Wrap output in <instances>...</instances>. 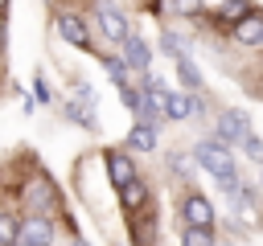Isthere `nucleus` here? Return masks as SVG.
<instances>
[{"instance_id":"obj_1","label":"nucleus","mask_w":263,"mask_h":246,"mask_svg":"<svg viewBox=\"0 0 263 246\" xmlns=\"http://www.w3.org/2000/svg\"><path fill=\"white\" fill-rule=\"evenodd\" d=\"M12 197H16V209L21 213H58V201H62L53 176L41 172V168H29V176L16 180Z\"/></svg>"},{"instance_id":"obj_2","label":"nucleus","mask_w":263,"mask_h":246,"mask_svg":"<svg viewBox=\"0 0 263 246\" xmlns=\"http://www.w3.org/2000/svg\"><path fill=\"white\" fill-rule=\"evenodd\" d=\"M193 164H197L201 172H210L214 180H218V176L238 172V164H234V148H230V144H222L218 135H201V139L193 144Z\"/></svg>"},{"instance_id":"obj_3","label":"nucleus","mask_w":263,"mask_h":246,"mask_svg":"<svg viewBox=\"0 0 263 246\" xmlns=\"http://www.w3.org/2000/svg\"><path fill=\"white\" fill-rule=\"evenodd\" d=\"M177 221L181 225H218V209L201 189L185 184V193L177 197Z\"/></svg>"},{"instance_id":"obj_4","label":"nucleus","mask_w":263,"mask_h":246,"mask_svg":"<svg viewBox=\"0 0 263 246\" xmlns=\"http://www.w3.org/2000/svg\"><path fill=\"white\" fill-rule=\"evenodd\" d=\"M251 131H255V127H251V115H247L242 107H222V111L214 115V135H218L222 144H230V148H238Z\"/></svg>"},{"instance_id":"obj_5","label":"nucleus","mask_w":263,"mask_h":246,"mask_svg":"<svg viewBox=\"0 0 263 246\" xmlns=\"http://www.w3.org/2000/svg\"><path fill=\"white\" fill-rule=\"evenodd\" d=\"M95 25H99V33H103L107 41H115V45H123V41L132 37V20H127V12L115 8L111 0H99V4H95Z\"/></svg>"},{"instance_id":"obj_6","label":"nucleus","mask_w":263,"mask_h":246,"mask_svg":"<svg viewBox=\"0 0 263 246\" xmlns=\"http://www.w3.org/2000/svg\"><path fill=\"white\" fill-rule=\"evenodd\" d=\"M103 172H107L111 189H123L127 180H136V176H140V164H136L132 148L123 144V148H107V152H103Z\"/></svg>"},{"instance_id":"obj_7","label":"nucleus","mask_w":263,"mask_h":246,"mask_svg":"<svg viewBox=\"0 0 263 246\" xmlns=\"http://www.w3.org/2000/svg\"><path fill=\"white\" fill-rule=\"evenodd\" d=\"M21 242H29V246H53L58 242L53 213H21Z\"/></svg>"},{"instance_id":"obj_8","label":"nucleus","mask_w":263,"mask_h":246,"mask_svg":"<svg viewBox=\"0 0 263 246\" xmlns=\"http://www.w3.org/2000/svg\"><path fill=\"white\" fill-rule=\"evenodd\" d=\"M53 29H58V37H62L66 45H74V49H90V45H95V41H90V25H86L82 12H58V16H53Z\"/></svg>"},{"instance_id":"obj_9","label":"nucleus","mask_w":263,"mask_h":246,"mask_svg":"<svg viewBox=\"0 0 263 246\" xmlns=\"http://www.w3.org/2000/svg\"><path fill=\"white\" fill-rule=\"evenodd\" d=\"M115 201H119L123 217H132V213H140V209L152 201V184H148L144 176H136V180H127L123 189H115Z\"/></svg>"},{"instance_id":"obj_10","label":"nucleus","mask_w":263,"mask_h":246,"mask_svg":"<svg viewBox=\"0 0 263 246\" xmlns=\"http://www.w3.org/2000/svg\"><path fill=\"white\" fill-rule=\"evenodd\" d=\"M230 37H234L242 49H263V12H259V8H251L242 20H234V25H230Z\"/></svg>"},{"instance_id":"obj_11","label":"nucleus","mask_w":263,"mask_h":246,"mask_svg":"<svg viewBox=\"0 0 263 246\" xmlns=\"http://www.w3.org/2000/svg\"><path fill=\"white\" fill-rule=\"evenodd\" d=\"M119 53H123V61H127L132 74H148V70H152V45H148L140 33H132V37L119 45Z\"/></svg>"},{"instance_id":"obj_12","label":"nucleus","mask_w":263,"mask_h":246,"mask_svg":"<svg viewBox=\"0 0 263 246\" xmlns=\"http://www.w3.org/2000/svg\"><path fill=\"white\" fill-rule=\"evenodd\" d=\"M193 107H197V94L185 90V86L164 94V119H168V123H189V119H193Z\"/></svg>"},{"instance_id":"obj_13","label":"nucleus","mask_w":263,"mask_h":246,"mask_svg":"<svg viewBox=\"0 0 263 246\" xmlns=\"http://www.w3.org/2000/svg\"><path fill=\"white\" fill-rule=\"evenodd\" d=\"M123 144H127V148H132L136 156H152V152L160 148V135H156V123H144V119H136Z\"/></svg>"},{"instance_id":"obj_14","label":"nucleus","mask_w":263,"mask_h":246,"mask_svg":"<svg viewBox=\"0 0 263 246\" xmlns=\"http://www.w3.org/2000/svg\"><path fill=\"white\" fill-rule=\"evenodd\" d=\"M127 230H132V246H152L156 242V213H152V201L127 217Z\"/></svg>"},{"instance_id":"obj_15","label":"nucleus","mask_w":263,"mask_h":246,"mask_svg":"<svg viewBox=\"0 0 263 246\" xmlns=\"http://www.w3.org/2000/svg\"><path fill=\"white\" fill-rule=\"evenodd\" d=\"M173 70H177V78H181V86H185V90H193V94H197V90L205 86V78H201V70H197V61L189 57V49L173 57Z\"/></svg>"},{"instance_id":"obj_16","label":"nucleus","mask_w":263,"mask_h":246,"mask_svg":"<svg viewBox=\"0 0 263 246\" xmlns=\"http://www.w3.org/2000/svg\"><path fill=\"white\" fill-rule=\"evenodd\" d=\"M247 12H251V0H222V4L210 12V20H214L218 29H226V33H230V25H234V20H242Z\"/></svg>"},{"instance_id":"obj_17","label":"nucleus","mask_w":263,"mask_h":246,"mask_svg":"<svg viewBox=\"0 0 263 246\" xmlns=\"http://www.w3.org/2000/svg\"><path fill=\"white\" fill-rule=\"evenodd\" d=\"M177 242L181 246H222L218 225H181L177 230Z\"/></svg>"},{"instance_id":"obj_18","label":"nucleus","mask_w":263,"mask_h":246,"mask_svg":"<svg viewBox=\"0 0 263 246\" xmlns=\"http://www.w3.org/2000/svg\"><path fill=\"white\" fill-rule=\"evenodd\" d=\"M16 238H21V209L0 205V246H12Z\"/></svg>"},{"instance_id":"obj_19","label":"nucleus","mask_w":263,"mask_h":246,"mask_svg":"<svg viewBox=\"0 0 263 246\" xmlns=\"http://www.w3.org/2000/svg\"><path fill=\"white\" fill-rule=\"evenodd\" d=\"M164 164H168V172H173V176H181L185 184H193V172H197L193 152H168V156H164Z\"/></svg>"},{"instance_id":"obj_20","label":"nucleus","mask_w":263,"mask_h":246,"mask_svg":"<svg viewBox=\"0 0 263 246\" xmlns=\"http://www.w3.org/2000/svg\"><path fill=\"white\" fill-rule=\"evenodd\" d=\"M62 115H66L70 123L86 127V131H95V127H99V115H95V107H82V102H62Z\"/></svg>"},{"instance_id":"obj_21","label":"nucleus","mask_w":263,"mask_h":246,"mask_svg":"<svg viewBox=\"0 0 263 246\" xmlns=\"http://www.w3.org/2000/svg\"><path fill=\"white\" fill-rule=\"evenodd\" d=\"M103 70H107V78H111L115 86L132 82V70H127V61H123V53H107V57H103Z\"/></svg>"},{"instance_id":"obj_22","label":"nucleus","mask_w":263,"mask_h":246,"mask_svg":"<svg viewBox=\"0 0 263 246\" xmlns=\"http://www.w3.org/2000/svg\"><path fill=\"white\" fill-rule=\"evenodd\" d=\"M173 16H205V0H160Z\"/></svg>"},{"instance_id":"obj_23","label":"nucleus","mask_w":263,"mask_h":246,"mask_svg":"<svg viewBox=\"0 0 263 246\" xmlns=\"http://www.w3.org/2000/svg\"><path fill=\"white\" fill-rule=\"evenodd\" d=\"M115 90H119V102L136 115V111H140V86H136V82H123V86H115Z\"/></svg>"},{"instance_id":"obj_24","label":"nucleus","mask_w":263,"mask_h":246,"mask_svg":"<svg viewBox=\"0 0 263 246\" xmlns=\"http://www.w3.org/2000/svg\"><path fill=\"white\" fill-rule=\"evenodd\" d=\"M160 49H164L168 57H177V53H185V37H177L173 29H164V33H160Z\"/></svg>"},{"instance_id":"obj_25","label":"nucleus","mask_w":263,"mask_h":246,"mask_svg":"<svg viewBox=\"0 0 263 246\" xmlns=\"http://www.w3.org/2000/svg\"><path fill=\"white\" fill-rule=\"evenodd\" d=\"M238 148L247 152V160H255V164H263V139H259L255 131H251V135H247V139H242Z\"/></svg>"},{"instance_id":"obj_26","label":"nucleus","mask_w":263,"mask_h":246,"mask_svg":"<svg viewBox=\"0 0 263 246\" xmlns=\"http://www.w3.org/2000/svg\"><path fill=\"white\" fill-rule=\"evenodd\" d=\"M74 102L95 107V86H90V82H78V86H74Z\"/></svg>"},{"instance_id":"obj_27","label":"nucleus","mask_w":263,"mask_h":246,"mask_svg":"<svg viewBox=\"0 0 263 246\" xmlns=\"http://www.w3.org/2000/svg\"><path fill=\"white\" fill-rule=\"evenodd\" d=\"M33 90H37V102H53V90L45 86V78H41V74L33 78Z\"/></svg>"},{"instance_id":"obj_28","label":"nucleus","mask_w":263,"mask_h":246,"mask_svg":"<svg viewBox=\"0 0 263 246\" xmlns=\"http://www.w3.org/2000/svg\"><path fill=\"white\" fill-rule=\"evenodd\" d=\"M4 45H8V25H4V12H0V57H4Z\"/></svg>"},{"instance_id":"obj_29","label":"nucleus","mask_w":263,"mask_h":246,"mask_svg":"<svg viewBox=\"0 0 263 246\" xmlns=\"http://www.w3.org/2000/svg\"><path fill=\"white\" fill-rule=\"evenodd\" d=\"M70 246H90V242L86 238H70Z\"/></svg>"},{"instance_id":"obj_30","label":"nucleus","mask_w":263,"mask_h":246,"mask_svg":"<svg viewBox=\"0 0 263 246\" xmlns=\"http://www.w3.org/2000/svg\"><path fill=\"white\" fill-rule=\"evenodd\" d=\"M0 12H8V0H0Z\"/></svg>"},{"instance_id":"obj_31","label":"nucleus","mask_w":263,"mask_h":246,"mask_svg":"<svg viewBox=\"0 0 263 246\" xmlns=\"http://www.w3.org/2000/svg\"><path fill=\"white\" fill-rule=\"evenodd\" d=\"M12 246H29V242H21V238H16V242H12Z\"/></svg>"},{"instance_id":"obj_32","label":"nucleus","mask_w":263,"mask_h":246,"mask_svg":"<svg viewBox=\"0 0 263 246\" xmlns=\"http://www.w3.org/2000/svg\"><path fill=\"white\" fill-rule=\"evenodd\" d=\"M259 189H263V168H259Z\"/></svg>"},{"instance_id":"obj_33","label":"nucleus","mask_w":263,"mask_h":246,"mask_svg":"<svg viewBox=\"0 0 263 246\" xmlns=\"http://www.w3.org/2000/svg\"><path fill=\"white\" fill-rule=\"evenodd\" d=\"M222 246H234V242H222Z\"/></svg>"},{"instance_id":"obj_34","label":"nucleus","mask_w":263,"mask_h":246,"mask_svg":"<svg viewBox=\"0 0 263 246\" xmlns=\"http://www.w3.org/2000/svg\"><path fill=\"white\" fill-rule=\"evenodd\" d=\"M259 53H263V49H259ZM259 66H263V57H259Z\"/></svg>"}]
</instances>
